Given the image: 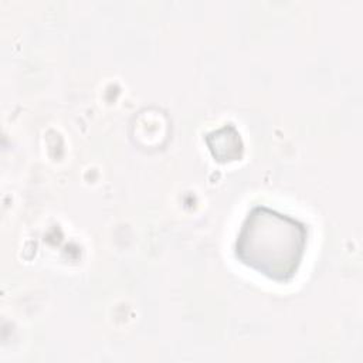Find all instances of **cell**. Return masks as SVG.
Segmentation results:
<instances>
[{
	"mask_svg": "<svg viewBox=\"0 0 363 363\" xmlns=\"http://www.w3.org/2000/svg\"><path fill=\"white\" fill-rule=\"evenodd\" d=\"M308 242L306 225L289 214L265 206L252 207L241 223L235 258L245 267L275 282L295 277Z\"/></svg>",
	"mask_w": 363,
	"mask_h": 363,
	"instance_id": "1",
	"label": "cell"
},
{
	"mask_svg": "<svg viewBox=\"0 0 363 363\" xmlns=\"http://www.w3.org/2000/svg\"><path fill=\"white\" fill-rule=\"evenodd\" d=\"M206 143L213 157L220 163L234 162L242 156L244 145L241 135L231 123L207 133Z\"/></svg>",
	"mask_w": 363,
	"mask_h": 363,
	"instance_id": "2",
	"label": "cell"
}]
</instances>
